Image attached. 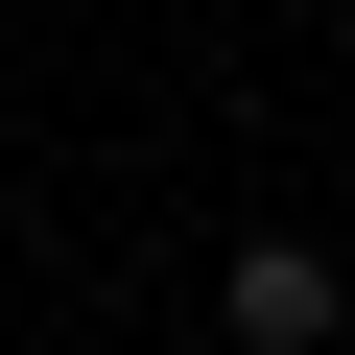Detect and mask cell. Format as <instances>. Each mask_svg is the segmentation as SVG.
Segmentation results:
<instances>
[{
	"label": "cell",
	"instance_id": "6da1fadb",
	"mask_svg": "<svg viewBox=\"0 0 355 355\" xmlns=\"http://www.w3.org/2000/svg\"><path fill=\"white\" fill-rule=\"evenodd\" d=\"M214 331H237V355H331V331H355V261H331V237H237V261H214Z\"/></svg>",
	"mask_w": 355,
	"mask_h": 355
}]
</instances>
